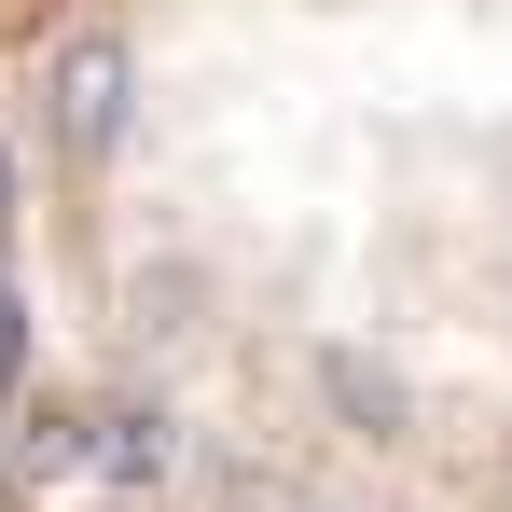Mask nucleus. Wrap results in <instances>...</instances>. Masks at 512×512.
Masks as SVG:
<instances>
[{
  "instance_id": "2",
  "label": "nucleus",
  "mask_w": 512,
  "mask_h": 512,
  "mask_svg": "<svg viewBox=\"0 0 512 512\" xmlns=\"http://www.w3.org/2000/svg\"><path fill=\"white\" fill-rule=\"evenodd\" d=\"M0 512H291V499L194 485V471H153V457H97V443H70V429H42L14 402V429H0Z\"/></svg>"
},
{
  "instance_id": "1",
  "label": "nucleus",
  "mask_w": 512,
  "mask_h": 512,
  "mask_svg": "<svg viewBox=\"0 0 512 512\" xmlns=\"http://www.w3.org/2000/svg\"><path fill=\"white\" fill-rule=\"evenodd\" d=\"M28 416L291 512H512V0H0Z\"/></svg>"
}]
</instances>
